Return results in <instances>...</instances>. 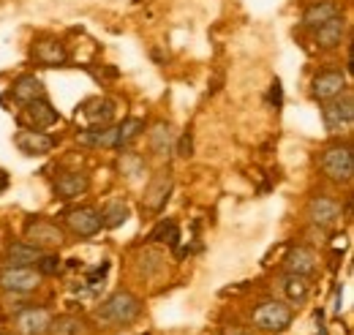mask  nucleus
<instances>
[{"label": "nucleus", "mask_w": 354, "mask_h": 335, "mask_svg": "<svg viewBox=\"0 0 354 335\" xmlns=\"http://www.w3.org/2000/svg\"><path fill=\"white\" fill-rule=\"evenodd\" d=\"M14 145L25 156H46L55 147V136H49L44 131H36V128H22L14 134Z\"/></svg>", "instance_id": "9b49d317"}, {"label": "nucleus", "mask_w": 354, "mask_h": 335, "mask_svg": "<svg viewBox=\"0 0 354 335\" xmlns=\"http://www.w3.org/2000/svg\"><path fill=\"white\" fill-rule=\"evenodd\" d=\"M25 240L33 243L36 248L46 251V248H60L63 240H66V235H63V229L55 221H49V218H33L25 226Z\"/></svg>", "instance_id": "423d86ee"}, {"label": "nucleus", "mask_w": 354, "mask_h": 335, "mask_svg": "<svg viewBox=\"0 0 354 335\" xmlns=\"http://www.w3.org/2000/svg\"><path fill=\"white\" fill-rule=\"evenodd\" d=\"M106 273H109V262H101V264H95V267H93V270L88 273V284H90V287L101 284V281L106 278Z\"/></svg>", "instance_id": "7c9ffc66"}, {"label": "nucleus", "mask_w": 354, "mask_h": 335, "mask_svg": "<svg viewBox=\"0 0 354 335\" xmlns=\"http://www.w3.org/2000/svg\"><path fill=\"white\" fill-rule=\"evenodd\" d=\"M8 188V172L6 169H0V194Z\"/></svg>", "instance_id": "473e14b6"}, {"label": "nucleus", "mask_w": 354, "mask_h": 335, "mask_svg": "<svg viewBox=\"0 0 354 335\" xmlns=\"http://www.w3.org/2000/svg\"><path fill=\"white\" fill-rule=\"evenodd\" d=\"M283 267H286V273H292V275H306V278H310V275L316 273V253H313V248H308V246H295L292 251L286 253Z\"/></svg>", "instance_id": "4468645a"}, {"label": "nucleus", "mask_w": 354, "mask_h": 335, "mask_svg": "<svg viewBox=\"0 0 354 335\" xmlns=\"http://www.w3.org/2000/svg\"><path fill=\"white\" fill-rule=\"evenodd\" d=\"M172 150H177L180 159H191V156H194V139H191V134H183V136L175 142Z\"/></svg>", "instance_id": "c756f323"}, {"label": "nucleus", "mask_w": 354, "mask_h": 335, "mask_svg": "<svg viewBox=\"0 0 354 335\" xmlns=\"http://www.w3.org/2000/svg\"><path fill=\"white\" fill-rule=\"evenodd\" d=\"M308 218L310 224H316L322 229H330L341 221V202L327 197V194H319L308 202Z\"/></svg>", "instance_id": "9d476101"}, {"label": "nucleus", "mask_w": 354, "mask_h": 335, "mask_svg": "<svg viewBox=\"0 0 354 335\" xmlns=\"http://www.w3.org/2000/svg\"><path fill=\"white\" fill-rule=\"evenodd\" d=\"M41 273L36 267H17V264H6L0 270V289L14 294H25L33 292L41 287Z\"/></svg>", "instance_id": "39448f33"}, {"label": "nucleus", "mask_w": 354, "mask_h": 335, "mask_svg": "<svg viewBox=\"0 0 354 335\" xmlns=\"http://www.w3.org/2000/svg\"><path fill=\"white\" fill-rule=\"evenodd\" d=\"M66 226L77 237H95L101 232V212L95 208H74L66 212Z\"/></svg>", "instance_id": "6e6552de"}, {"label": "nucleus", "mask_w": 354, "mask_h": 335, "mask_svg": "<svg viewBox=\"0 0 354 335\" xmlns=\"http://www.w3.org/2000/svg\"><path fill=\"white\" fill-rule=\"evenodd\" d=\"M77 142L85 145V147H106V150H118V126H101V128L80 131Z\"/></svg>", "instance_id": "a211bd4d"}, {"label": "nucleus", "mask_w": 354, "mask_h": 335, "mask_svg": "<svg viewBox=\"0 0 354 335\" xmlns=\"http://www.w3.org/2000/svg\"><path fill=\"white\" fill-rule=\"evenodd\" d=\"M172 185H175V180H172V172L169 169H164V172H158L150 183H147V188H145V197H142V205L147 212H161L164 205L169 202V194H172Z\"/></svg>", "instance_id": "0eeeda50"}, {"label": "nucleus", "mask_w": 354, "mask_h": 335, "mask_svg": "<svg viewBox=\"0 0 354 335\" xmlns=\"http://www.w3.org/2000/svg\"><path fill=\"white\" fill-rule=\"evenodd\" d=\"M112 115H115V104L109 98H93L82 107V118L90 123V128L109 126Z\"/></svg>", "instance_id": "412c9836"}, {"label": "nucleus", "mask_w": 354, "mask_h": 335, "mask_svg": "<svg viewBox=\"0 0 354 335\" xmlns=\"http://www.w3.org/2000/svg\"><path fill=\"white\" fill-rule=\"evenodd\" d=\"M33 60L39 66H46V69H55V66H63L68 60V52L63 49V44L57 39H41L33 46Z\"/></svg>", "instance_id": "dca6fc26"}, {"label": "nucleus", "mask_w": 354, "mask_h": 335, "mask_svg": "<svg viewBox=\"0 0 354 335\" xmlns=\"http://www.w3.org/2000/svg\"><path fill=\"white\" fill-rule=\"evenodd\" d=\"M41 253H44L41 248H36L33 243L22 240V243H11V246L6 248V262H8V264H17V267H33Z\"/></svg>", "instance_id": "4be33fe9"}, {"label": "nucleus", "mask_w": 354, "mask_h": 335, "mask_svg": "<svg viewBox=\"0 0 354 335\" xmlns=\"http://www.w3.org/2000/svg\"><path fill=\"white\" fill-rule=\"evenodd\" d=\"M11 93H14V98H17L19 104H30V101H36V98H46L44 82H41L36 74H22V77L14 82Z\"/></svg>", "instance_id": "6ab92c4d"}, {"label": "nucleus", "mask_w": 354, "mask_h": 335, "mask_svg": "<svg viewBox=\"0 0 354 335\" xmlns=\"http://www.w3.org/2000/svg\"><path fill=\"white\" fill-rule=\"evenodd\" d=\"M270 101H272L275 107H281V80H278V77L270 84Z\"/></svg>", "instance_id": "2f4dec72"}, {"label": "nucleus", "mask_w": 354, "mask_h": 335, "mask_svg": "<svg viewBox=\"0 0 354 335\" xmlns=\"http://www.w3.org/2000/svg\"><path fill=\"white\" fill-rule=\"evenodd\" d=\"M322 120L330 134H341V131H349L354 123V101L352 96H335L330 101H324L322 107Z\"/></svg>", "instance_id": "7ed1b4c3"}, {"label": "nucleus", "mask_w": 354, "mask_h": 335, "mask_svg": "<svg viewBox=\"0 0 354 335\" xmlns=\"http://www.w3.org/2000/svg\"><path fill=\"white\" fill-rule=\"evenodd\" d=\"M90 188V177L85 172H66L55 180V194L60 199H77L82 194H88Z\"/></svg>", "instance_id": "2eb2a0df"}, {"label": "nucleus", "mask_w": 354, "mask_h": 335, "mask_svg": "<svg viewBox=\"0 0 354 335\" xmlns=\"http://www.w3.org/2000/svg\"><path fill=\"white\" fill-rule=\"evenodd\" d=\"M142 131H145V120H139V118H126V120L118 126V150L129 147Z\"/></svg>", "instance_id": "bb28decb"}, {"label": "nucleus", "mask_w": 354, "mask_h": 335, "mask_svg": "<svg viewBox=\"0 0 354 335\" xmlns=\"http://www.w3.org/2000/svg\"><path fill=\"white\" fill-rule=\"evenodd\" d=\"M129 215H131V210H129L126 202H109L106 208L101 210V224L106 229H118V226H123L129 221Z\"/></svg>", "instance_id": "a878e982"}, {"label": "nucleus", "mask_w": 354, "mask_h": 335, "mask_svg": "<svg viewBox=\"0 0 354 335\" xmlns=\"http://www.w3.org/2000/svg\"><path fill=\"white\" fill-rule=\"evenodd\" d=\"M322 172L335 183H349L354 172V156L349 145H333L322 156Z\"/></svg>", "instance_id": "20e7f679"}, {"label": "nucleus", "mask_w": 354, "mask_h": 335, "mask_svg": "<svg viewBox=\"0 0 354 335\" xmlns=\"http://www.w3.org/2000/svg\"><path fill=\"white\" fill-rule=\"evenodd\" d=\"M88 333V322L82 316H74V314H66V316H57L49 322V333L46 335H85Z\"/></svg>", "instance_id": "393cba45"}, {"label": "nucleus", "mask_w": 354, "mask_h": 335, "mask_svg": "<svg viewBox=\"0 0 354 335\" xmlns=\"http://www.w3.org/2000/svg\"><path fill=\"white\" fill-rule=\"evenodd\" d=\"M175 147V128L169 123H156L150 131V150L156 156H169Z\"/></svg>", "instance_id": "b1692460"}, {"label": "nucleus", "mask_w": 354, "mask_h": 335, "mask_svg": "<svg viewBox=\"0 0 354 335\" xmlns=\"http://www.w3.org/2000/svg\"><path fill=\"white\" fill-rule=\"evenodd\" d=\"M22 123L28 128H36V131H44V128L60 123V112L46 101V98H36L30 104H25V112H22Z\"/></svg>", "instance_id": "f8f14e48"}, {"label": "nucleus", "mask_w": 354, "mask_h": 335, "mask_svg": "<svg viewBox=\"0 0 354 335\" xmlns=\"http://www.w3.org/2000/svg\"><path fill=\"white\" fill-rule=\"evenodd\" d=\"M36 270L41 275H57L60 273V256L57 253H41L36 262Z\"/></svg>", "instance_id": "c85d7f7f"}, {"label": "nucleus", "mask_w": 354, "mask_h": 335, "mask_svg": "<svg viewBox=\"0 0 354 335\" xmlns=\"http://www.w3.org/2000/svg\"><path fill=\"white\" fill-rule=\"evenodd\" d=\"M139 311H142V302H139L136 294L115 292L112 297H106V300L101 302V308L95 311V319H98L104 327H126V325L136 322Z\"/></svg>", "instance_id": "f257e3e1"}, {"label": "nucleus", "mask_w": 354, "mask_h": 335, "mask_svg": "<svg viewBox=\"0 0 354 335\" xmlns=\"http://www.w3.org/2000/svg\"><path fill=\"white\" fill-rule=\"evenodd\" d=\"M150 240H167L172 248L177 246V240H180V229H177L175 221H161L156 229H153V235H150Z\"/></svg>", "instance_id": "cd10ccee"}, {"label": "nucleus", "mask_w": 354, "mask_h": 335, "mask_svg": "<svg viewBox=\"0 0 354 335\" xmlns=\"http://www.w3.org/2000/svg\"><path fill=\"white\" fill-rule=\"evenodd\" d=\"M292 319H295V311L283 300H267V302H262L254 311V325L259 330H265V333H283V330H289Z\"/></svg>", "instance_id": "f03ea898"}, {"label": "nucleus", "mask_w": 354, "mask_h": 335, "mask_svg": "<svg viewBox=\"0 0 354 335\" xmlns=\"http://www.w3.org/2000/svg\"><path fill=\"white\" fill-rule=\"evenodd\" d=\"M281 289L286 294V302H289V305H303L310 294V284L306 275H292V273H286Z\"/></svg>", "instance_id": "5701e85b"}, {"label": "nucleus", "mask_w": 354, "mask_h": 335, "mask_svg": "<svg viewBox=\"0 0 354 335\" xmlns=\"http://www.w3.org/2000/svg\"><path fill=\"white\" fill-rule=\"evenodd\" d=\"M313 98L316 101H330V98H335V96H341L344 93V87H346V74L341 71V69H327V71H322V74H316L313 77Z\"/></svg>", "instance_id": "ddd939ff"}, {"label": "nucleus", "mask_w": 354, "mask_h": 335, "mask_svg": "<svg viewBox=\"0 0 354 335\" xmlns=\"http://www.w3.org/2000/svg\"><path fill=\"white\" fill-rule=\"evenodd\" d=\"M0 335H6V330H3V325H0Z\"/></svg>", "instance_id": "72a5a7b5"}, {"label": "nucleus", "mask_w": 354, "mask_h": 335, "mask_svg": "<svg viewBox=\"0 0 354 335\" xmlns=\"http://www.w3.org/2000/svg\"><path fill=\"white\" fill-rule=\"evenodd\" d=\"M338 14H341V8H338L335 0H316V3H310L308 8L303 11V25L306 28H319L327 19L338 17Z\"/></svg>", "instance_id": "aec40b11"}, {"label": "nucleus", "mask_w": 354, "mask_h": 335, "mask_svg": "<svg viewBox=\"0 0 354 335\" xmlns=\"http://www.w3.org/2000/svg\"><path fill=\"white\" fill-rule=\"evenodd\" d=\"M344 36H346V19L341 14L316 28V44L322 49H335L338 44L344 42Z\"/></svg>", "instance_id": "f3484780"}, {"label": "nucleus", "mask_w": 354, "mask_h": 335, "mask_svg": "<svg viewBox=\"0 0 354 335\" xmlns=\"http://www.w3.org/2000/svg\"><path fill=\"white\" fill-rule=\"evenodd\" d=\"M49 322H52V316H49L46 308L30 305V308H22L14 316V330H17V335H46L49 333Z\"/></svg>", "instance_id": "1a4fd4ad"}]
</instances>
